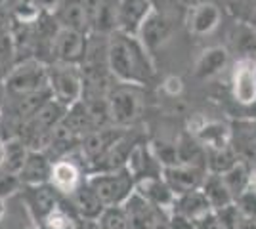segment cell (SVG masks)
I'll use <instances>...</instances> for the list:
<instances>
[{
	"instance_id": "603a6c76",
	"label": "cell",
	"mask_w": 256,
	"mask_h": 229,
	"mask_svg": "<svg viewBox=\"0 0 256 229\" xmlns=\"http://www.w3.org/2000/svg\"><path fill=\"white\" fill-rule=\"evenodd\" d=\"M54 161L44 151H29V157L23 164L20 180L23 186H38L50 182Z\"/></svg>"
},
{
	"instance_id": "ffe728a7",
	"label": "cell",
	"mask_w": 256,
	"mask_h": 229,
	"mask_svg": "<svg viewBox=\"0 0 256 229\" xmlns=\"http://www.w3.org/2000/svg\"><path fill=\"white\" fill-rule=\"evenodd\" d=\"M128 172L134 176V180L146 178V176H159L162 174V166L157 161V157L153 155L151 145L146 142H138L134 145V149L130 151V157L126 161Z\"/></svg>"
},
{
	"instance_id": "ee69618b",
	"label": "cell",
	"mask_w": 256,
	"mask_h": 229,
	"mask_svg": "<svg viewBox=\"0 0 256 229\" xmlns=\"http://www.w3.org/2000/svg\"><path fill=\"white\" fill-rule=\"evenodd\" d=\"M18 4V0H0V13H8L10 15L12 8Z\"/></svg>"
},
{
	"instance_id": "f907efd6",
	"label": "cell",
	"mask_w": 256,
	"mask_h": 229,
	"mask_svg": "<svg viewBox=\"0 0 256 229\" xmlns=\"http://www.w3.org/2000/svg\"><path fill=\"white\" fill-rule=\"evenodd\" d=\"M0 117H2V111H0Z\"/></svg>"
},
{
	"instance_id": "3957f363",
	"label": "cell",
	"mask_w": 256,
	"mask_h": 229,
	"mask_svg": "<svg viewBox=\"0 0 256 229\" xmlns=\"http://www.w3.org/2000/svg\"><path fill=\"white\" fill-rule=\"evenodd\" d=\"M4 86L6 92L16 99L48 88V63L38 59H27L22 63H16L6 73Z\"/></svg>"
},
{
	"instance_id": "d590c367",
	"label": "cell",
	"mask_w": 256,
	"mask_h": 229,
	"mask_svg": "<svg viewBox=\"0 0 256 229\" xmlns=\"http://www.w3.org/2000/svg\"><path fill=\"white\" fill-rule=\"evenodd\" d=\"M237 210L241 212L243 218H256V191L254 189H246L234 201Z\"/></svg>"
},
{
	"instance_id": "e575fe53",
	"label": "cell",
	"mask_w": 256,
	"mask_h": 229,
	"mask_svg": "<svg viewBox=\"0 0 256 229\" xmlns=\"http://www.w3.org/2000/svg\"><path fill=\"white\" fill-rule=\"evenodd\" d=\"M216 214V220H218V226L220 229H239L241 226V212L237 210L235 203L228 205V207L220 208V210H214Z\"/></svg>"
},
{
	"instance_id": "60d3db41",
	"label": "cell",
	"mask_w": 256,
	"mask_h": 229,
	"mask_svg": "<svg viewBox=\"0 0 256 229\" xmlns=\"http://www.w3.org/2000/svg\"><path fill=\"white\" fill-rule=\"evenodd\" d=\"M76 229H102V228H100V220L78 218L76 220Z\"/></svg>"
},
{
	"instance_id": "9c48e42d",
	"label": "cell",
	"mask_w": 256,
	"mask_h": 229,
	"mask_svg": "<svg viewBox=\"0 0 256 229\" xmlns=\"http://www.w3.org/2000/svg\"><path fill=\"white\" fill-rule=\"evenodd\" d=\"M90 34L109 36L120 31V0H88Z\"/></svg>"
},
{
	"instance_id": "836d02e7",
	"label": "cell",
	"mask_w": 256,
	"mask_h": 229,
	"mask_svg": "<svg viewBox=\"0 0 256 229\" xmlns=\"http://www.w3.org/2000/svg\"><path fill=\"white\" fill-rule=\"evenodd\" d=\"M102 229H132L124 207H106L104 214L100 216Z\"/></svg>"
},
{
	"instance_id": "f1b7e54d",
	"label": "cell",
	"mask_w": 256,
	"mask_h": 229,
	"mask_svg": "<svg viewBox=\"0 0 256 229\" xmlns=\"http://www.w3.org/2000/svg\"><path fill=\"white\" fill-rule=\"evenodd\" d=\"M252 170H254V168H252L250 164H246L245 161H237L228 172L220 174L222 180H224V184L228 186V189H230V193L234 195V201L241 195L243 191H246V189L250 187Z\"/></svg>"
},
{
	"instance_id": "8fae6325",
	"label": "cell",
	"mask_w": 256,
	"mask_h": 229,
	"mask_svg": "<svg viewBox=\"0 0 256 229\" xmlns=\"http://www.w3.org/2000/svg\"><path fill=\"white\" fill-rule=\"evenodd\" d=\"M23 197L29 207V212L32 214V218L36 220L38 226H42L44 220L48 218L56 208H60V201H62V193L50 182L38 184V186H23Z\"/></svg>"
},
{
	"instance_id": "ab89813d",
	"label": "cell",
	"mask_w": 256,
	"mask_h": 229,
	"mask_svg": "<svg viewBox=\"0 0 256 229\" xmlns=\"http://www.w3.org/2000/svg\"><path fill=\"white\" fill-rule=\"evenodd\" d=\"M195 229H220L218 220H216V214L210 212V214H206L203 218H199L195 222Z\"/></svg>"
},
{
	"instance_id": "277c9868",
	"label": "cell",
	"mask_w": 256,
	"mask_h": 229,
	"mask_svg": "<svg viewBox=\"0 0 256 229\" xmlns=\"http://www.w3.org/2000/svg\"><path fill=\"white\" fill-rule=\"evenodd\" d=\"M48 86L58 101L71 107L82 99V76L80 67L54 61L48 65Z\"/></svg>"
},
{
	"instance_id": "c3c4849f",
	"label": "cell",
	"mask_w": 256,
	"mask_h": 229,
	"mask_svg": "<svg viewBox=\"0 0 256 229\" xmlns=\"http://www.w3.org/2000/svg\"><path fill=\"white\" fill-rule=\"evenodd\" d=\"M250 189L256 191V168L252 170V176H250Z\"/></svg>"
},
{
	"instance_id": "f546056e",
	"label": "cell",
	"mask_w": 256,
	"mask_h": 229,
	"mask_svg": "<svg viewBox=\"0 0 256 229\" xmlns=\"http://www.w3.org/2000/svg\"><path fill=\"white\" fill-rule=\"evenodd\" d=\"M64 126H67L69 130L76 134L80 140L84 138L88 132L94 130V124H92V120H90V115H88V109H86V103L80 99V101H76L73 103L67 113H65L64 117Z\"/></svg>"
},
{
	"instance_id": "484cf974",
	"label": "cell",
	"mask_w": 256,
	"mask_h": 229,
	"mask_svg": "<svg viewBox=\"0 0 256 229\" xmlns=\"http://www.w3.org/2000/svg\"><path fill=\"white\" fill-rule=\"evenodd\" d=\"M230 42H232V50L239 57L256 59V29L252 25H248L246 21L235 23L230 33Z\"/></svg>"
},
{
	"instance_id": "5bb4252c",
	"label": "cell",
	"mask_w": 256,
	"mask_h": 229,
	"mask_svg": "<svg viewBox=\"0 0 256 229\" xmlns=\"http://www.w3.org/2000/svg\"><path fill=\"white\" fill-rule=\"evenodd\" d=\"M232 94L237 105H250L256 101V59L239 57L234 63Z\"/></svg>"
},
{
	"instance_id": "d6a6232c",
	"label": "cell",
	"mask_w": 256,
	"mask_h": 229,
	"mask_svg": "<svg viewBox=\"0 0 256 229\" xmlns=\"http://www.w3.org/2000/svg\"><path fill=\"white\" fill-rule=\"evenodd\" d=\"M29 151H31V149H29L18 136L10 138V140L6 142V163H4L6 172L20 176L23 164H25L27 157H29Z\"/></svg>"
},
{
	"instance_id": "4fadbf2b",
	"label": "cell",
	"mask_w": 256,
	"mask_h": 229,
	"mask_svg": "<svg viewBox=\"0 0 256 229\" xmlns=\"http://www.w3.org/2000/svg\"><path fill=\"white\" fill-rule=\"evenodd\" d=\"M230 145L239 161L256 168V119L239 117L230 124Z\"/></svg>"
},
{
	"instance_id": "d4e9b609",
	"label": "cell",
	"mask_w": 256,
	"mask_h": 229,
	"mask_svg": "<svg viewBox=\"0 0 256 229\" xmlns=\"http://www.w3.org/2000/svg\"><path fill=\"white\" fill-rule=\"evenodd\" d=\"M153 8V0H120V31L138 34L144 17Z\"/></svg>"
},
{
	"instance_id": "d6986e66",
	"label": "cell",
	"mask_w": 256,
	"mask_h": 229,
	"mask_svg": "<svg viewBox=\"0 0 256 229\" xmlns=\"http://www.w3.org/2000/svg\"><path fill=\"white\" fill-rule=\"evenodd\" d=\"M50 184L62 195H71L76 187L82 184V168H80V164L73 161L71 157L56 161L52 166V174H50Z\"/></svg>"
},
{
	"instance_id": "bcb514c9",
	"label": "cell",
	"mask_w": 256,
	"mask_h": 229,
	"mask_svg": "<svg viewBox=\"0 0 256 229\" xmlns=\"http://www.w3.org/2000/svg\"><path fill=\"white\" fill-rule=\"evenodd\" d=\"M6 163V142L0 140V166H4Z\"/></svg>"
},
{
	"instance_id": "ac0fdd59",
	"label": "cell",
	"mask_w": 256,
	"mask_h": 229,
	"mask_svg": "<svg viewBox=\"0 0 256 229\" xmlns=\"http://www.w3.org/2000/svg\"><path fill=\"white\" fill-rule=\"evenodd\" d=\"M136 191L142 197H146L150 203L172 212L174 203H176V195H174V191L168 187V184L164 182L162 174L146 176V178L136 180Z\"/></svg>"
},
{
	"instance_id": "8d00e7d4",
	"label": "cell",
	"mask_w": 256,
	"mask_h": 229,
	"mask_svg": "<svg viewBox=\"0 0 256 229\" xmlns=\"http://www.w3.org/2000/svg\"><path fill=\"white\" fill-rule=\"evenodd\" d=\"M20 186H23L22 180H20V176L6 172V174L0 178V197H4V199H6V197L12 195V193H14Z\"/></svg>"
},
{
	"instance_id": "7402d4cb",
	"label": "cell",
	"mask_w": 256,
	"mask_h": 229,
	"mask_svg": "<svg viewBox=\"0 0 256 229\" xmlns=\"http://www.w3.org/2000/svg\"><path fill=\"white\" fill-rule=\"evenodd\" d=\"M228 65H230V50L224 46H210L199 55L193 73L199 80H208L220 75Z\"/></svg>"
},
{
	"instance_id": "5b68a950",
	"label": "cell",
	"mask_w": 256,
	"mask_h": 229,
	"mask_svg": "<svg viewBox=\"0 0 256 229\" xmlns=\"http://www.w3.org/2000/svg\"><path fill=\"white\" fill-rule=\"evenodd\" d=\"M107 99H109L111 119H113L115 126L130 128L140 119L144 103H142V96H140L138 92V86H130V84L113 86Z\"/></svg>"
},
{
	"instance_id": "7c38bea8",
	"label": "cell",
	"mask_w": 256,
	"mask_h": 229,
	"mask_svg": "<svg viewBox=\"0 0 256 229\" xmlns=\"http://www.w3.org/2000/svg\"><path fill=\"white\" fill-rule=\"evenodd\" d=\"M90 33L73 31V29H60L56 38V61L67 65H80L88 54Z\"/></svg>"
},
{
	"instance_id": "30bf717a",
	"label": "cell",
	"mask_w": 256,
	"mask_h": 229,
	"mask_svg": "<svg viewBox=\"0 0 256 229\" xmlns=\"http://www.w3.org/2000/svg\"><path fill=\"white\" fill-rule=\"evenodd\" d=\"M138 136L134 132L126 130L117 142L113 143L104 155H100L94 163L88 164L86 174H96V172H113V170H120L126 166V161L130 157V151L134 149V145L138 143ZM84 174V176H86Z\"/></svg>"
},
{
	"instance_id": "6da1fadb",
	"label": "cell",
	"mask_w": 256,
	"mask_h": 229,
	"mask_svg": "<svg viewBox=\"0 0 256 229\" xmlns=\"http://www.w3.org/2000/svg\"><path fill=\"white\" fill-rule=\"evenodd\" d=\"M107 65L118 84L148 86L155 78L151 54L138 34L115 31L107 36Z\"/></svg>"
},
{
	"instance_id": "52a82bcc",
	"label": "cell",
	"mask_w": 256,
	"mask_h": 229,
	"mask_svg": "<svg viewBox=\"0 0 256 229\" xmlns=\"http://www.w3.org/2000/svg\"><path fill=\"white\" fill-rule=\"evenodd\" d=\"M172 29H174V21H172L170 15L157 6H153L140 25L138 38L148 48V52L153 54L157 48H160L170 38Z\"/></svg>"
},
{
	"instance_id": "7bdbcfd3",
	"label": "cell",
	"mask_w": 256,
	"mask_h": 229,
	"mask_svg": "<svg viewBox=\"0 0 256 229\" xmlns=\"http://www.w3.org/2000/svg\"><path fill=\"white\" fill-rule=\"evenodd\" d=\"M248 25H252L256 29V0L250 2V8H248V13H246V19H245Z\"/></svg>"
},
{
	"instance_id": "7a4b0ae2",
	"label": "cell",
	"mask_w": 256,
	"mask_h": 229,
	"mask_svg": "<svg viewBox=\"0 0 256 229\" xmlns=\"http://www.w3.org/2000/svg\"><path fill=\"white\" fill-rule=\"evenodd\" d=\"M86 184L96 191L106 207H122L128 197L136 191V180L128 172V168L113 170V172H96L86 174Z\"/></svg>"
},
{
	"instance_id": "f35d334b",
	"label": "cell",
	"mask_w": 256,
	"mask_h": 229,
	"mask_svg": "<svg viewBox=\"0 0 256 229\" xmlns=\"http://www.w3.org/2000/svg\"><path fill=\"white\" fill-rule=\"evenodd\" d=\"M168 229H195V222H192V220L186 218V216H180V214L170 212Z\"/></svg>"
},
{
	"instance_id": "b9f144b4",
	"label": "cell",
	"mask_w": 256,
	"mask_h": 229,
	"mask_svg": "<svg viewBox=\"0 0 256 229\" xmlns=\"http://www.w3.org/2000/svg\"><path fill=\"white\" fill-rule=\"evenodd\" d=\"M32 4H34V6H36V8H38V10L40 11H44V10H52L54 6H56V4H58V2H60V0H31Z\"/></svg>"
},
{
	"instance_id": "44dd1931",
	"label": "cell",
	"mask_w": 256,
	"mask_h": 229,
	"mask_svg": "<svg viewBox=\"0 0 256 229\" xmlns=\"http://www.w3.org/2000/svg\"><path fill=\"white\" fill-rule=\"evenodd\" d=\"M71 205L75 208L78 218H88V220H100V216L104 214L106 205L102 203V199L96 195V191L86 184V180H82V184L76 187L71 195H65Z\"/></svg>"
},
{
	"instance_id": "e0dca14e",
	"label": "cell",
	"mask_w": 256,
	"mask_h": 229,
	"mask_svg": "<svg viewBox=\"0 0 256 229\" xmlns=\"http://www.w3.org/2000/svg\"><path fill=\"white\" fill-rule=\"evenodd\" d=\"M222 23V11L214 2H201L188 13V29L195 36H206L214 33Z\"/></svg>"
},
{
	"instance_id": "681fc988",
	"label": "cell",
	"mask_w": 256,
	"mask_h": 229,
	"mask_svg": "<svg viewBox=\"0 0 256 229\" xmlns=\"http://www.w3.org/2000/svg\"><path fill=\"white\" fill-rule=\"evenodd\" d=\"M157 2H159V0H153V6H155V4H157Z\"/></svg>"
},
{
	"instance_id": "f6af8a7d",
	"label": "cell",
	"mask_w": 256,
	"mask_h": 229,
	"mask_svg": "<svg viewBox=\"0 0 256 229\" xmlns=\"http://www.w3.org/2000/svg\"><path fill=\"white\" fill-rule=\"evenodd\" d=\"M239 229H256V218H241Z\"/></svg>"
},
{
	"instance_id": "8992f818",
	"label": "cell",
	"mask_w": 256,
	"mask_h": 229,
	"mask_svg": "<svg viewBox=\"0 0 256 229\" xmlns=\"http://www.w3.org/2000/svg\"><path fill=\"white\" fill-rule=\"evenodd\" d=\"M126 210L132 229H168L170 212L150 203L146 197L134 191L122 205Z\"/></svg>"
},
{
	"instance_id": "ba28073f",
	"label": "cell",
	"mask_w": 256,
	"mask_h": 229,
	"mask_svg": "<svg viewBox=\"0 0 256 229\" xmlns=\"http://www.w3.org/2000/svg\"><path fill=\"white\" fill-rule=\"evenodd\" d=\"M126 130L128 128H120V126L113 124V126H106V128H98V130L88 132L84 138H82L78 149H76V155L80 159L82 172L86 174L88 164L94 163L100 155H104Z\"/></svg>"
},
{
	"instance_id": "7dc6e473",
	"label": "cell",
	"mask_w": 256,
	"mask_h": 229,
	"mask_svg": "<svg viewBox=\"0 0 256 229\" xmlns=\"http://www.w3.org/2000/svg\"><path fill=\"white\" fill-rule=\"evenodd\" d=\"M6 212H8V208H6V199L0 197V222L6 218Z\"/></svg>"
},
{
	"instance_id": "2e32d148",
	"label": "cell",
	"mask_w": 256,
	"mask_h": 229,
	"mask_svg": "<svg viewBox=\"0 0 256 229\" xmlns=\"http://www.w3.org/2000/svg\"><path fill=\"white\" fill-rule=\"evenodd\" d=\"M56 21L62 29H73L90 33L88 23V0H60L52 10Z\"/></svg>"
},
{
	"instance_id": "4dcf8cb0",
	"label": "cell",
	"mask_w": 256,
	"mask_h": 229,
	"mask_svg": "<svg viewBox=\"0 0 256 229\" xmlns=\"http://www.w3.org/2000/svg\"><path fill=\"white\" fill-rule=\"evenodd\" d=\"M204 149H206V172L224 174L239 161L230 143L222 147H204Z\"/></svg>"
},
{
	"instance_id": "83f0119b",
	"label": "cell",
	"mask_w": 256,
	"mask_h": 229,
	"mask_svg": "<svg viewBox=\"0 0 256 229\" xmlns=\"http://www.w3.org/2000/svg\"><path fill=\"white\" fill-rule=\"evenodd\" d=\"M201 189H203V193L206 195V199H208L212 210H220V208H224L234 203V195L230 193V189H228V186L224 184V180H222L220 174L206 172Z\"/></svg>"
},
{
	"instance_id": "1f68e13d",
	"label": "cell",
	"mask_w": 256,
	"mask_h": 229,
	"mask_svg": "<svg viewBox=\"0 0 256 229\" xmlns=\"http://www.w3.org/2000/svg\"><path fill=\"white\" fill-rule=\"evenodd\" d=\"M193 136L204 147H222L230 143V126H226L222 122H204L203 126L193 130Z\"/></svg>"
},
{
	"instance_id": "74e56055",
	"label": "cell",
	"mask_w": 256,
	"mask_h": 229,
	"mask_svg": "<svg viewBox=\"0 0 256 229\" xmlns=\"http://www.w3.org/2000/svg\"><path fill=\"white\" fill-rule=\"evenodd\" d=\"M162 90L168 94V96H178L182 90H184V82H182V78L180 76H166L164 78V82H162Z\"/></svg>"
},
{
	"instance_id": "cb8c5ba5",
	"label": "cell",
	"mask_w": 256,
	"mask_h": 229,
	"mask_svg": "<svg viewBox=\"0 0 256 229\" xmlns=\"http://www.w3.org/2000/svg\"><path fill=\"white\" fill-rule=\"evenodd\" d=\"M172 212L180 214V216H186L192 222H197L199 218H203V216L210 214L214 210L210 207L206 195L203 193V189H195V191H190V193H184V195L176 197Z\"/></svg>"
},
{
	"instance_id": "9a60e30c",
	"label": "cell",
	"mask_w": 256,
	"mask_h": 229,
	"mask_svg": "<svg viewBox=\"0 0 256 229\" xmlns=\"http://www.w3.org/2000/svg\"><path fill=\"white\" fill-rule=\"evenodd\" d=\"M204 176H206V168L192 166V164H172L162 168V178L176 197L201 189Z\"/></svg>"
},
{
	"instance_id": "4316f807",
	"label": "cell",
	"mask_w": 256,
	"mask_h": 229,
	"mask_svg": "<svg viewBox=\"0 0 256 229\" xmlns=\"http://www.w3.org/2000/svg\"><path fill=\"white\" fill-rule=\"evenodd\" d=\"M52 90L50 86L42 88L38 92H31L27 96H22V98L16 99V105H14V117L18 120V124H22L25 120L32 119L38 111L42 109L44 105L52 99Z\"/></svg>"
}]
</instances>
